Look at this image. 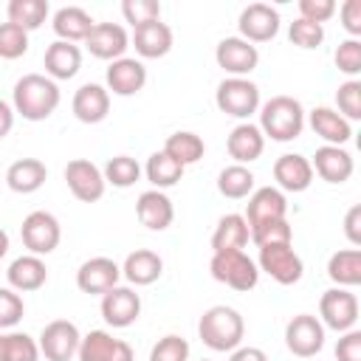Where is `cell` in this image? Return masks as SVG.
<instances>
[{
    "mask_svg": "<svg viewBox=\"0 0 361 361\" xmlns=\"http://www.w3.org/2000/svg\"><path fill=\"white\" fill-rule=\"evenodd\" d=\"M133 48L141 59H161L172 51V28L161 20L144 23L138 28H133Z\"/></svg>",
    "mask_w": 361,
    "mask_h": 361,
    "instance_id": "obj_22",
    "label": "cell"
},
{
    "mask_svg": "<svg viewBox=\"0 0 361 361\" xmlns=\"http://www.w3.org/2000/svg\"><path fill=\"white\" fill-rule=\"evenodd\" d=\"M251 231V243L257 245V248H262V245H285V243H290L293 240V228H290V223L282 217V220H268V223H259V226H254V228H248Z\"/></svg>",
    "mask_w": 361,
    "mask_h": 361,
    "instance_id": "obj_39",
    "label": "cell"
},
{
    "mask_svg": "<svg viewBox=\"0 0 361 361\" xmlns=\"http://www.w3.org/2000/svg\"><path fill=\"white\" fill-rule=\"evenodd\" d=\"M65 183H68L71 195H73L76 200H82V203H96V200H102L104 186H107L102 169H99L93 161H87V158H73V161H68V166H65Z\"/></svg>",
    "mask_w": 361,
    "mask_h": 361,
    "instance_id": "obj_11",
    "label": "cell"
},
{
    "mask_svg": "<svg viewBox=\"0 0 361 361\" xmlns=\"http://www.w3.org/2000/svg\"><path fill=\"white\" fill-rule=\"evenodd\" d=\"M135 214H138L141 226H147L149 231H164L175 220V206L161 189H147L135 200Z\"/></svg>",
    "mask_w": 361,
    "mask_h": 361,
    "instance_id": "obj_23",
    "label": "cell"
},
{
    "mask_svg": "<svg viewBox=\"0 0 361 361\" xmlns=\"http://www.w3.org/2000/svg\"><path fill=\"white\" fill-rule=\"evenodd\" d=\"M310 127L313 133L330 144V147H344L353 138V127L344 116H338L333 107H313L310 110Z\"/></svg>",
    "mask_w": 361,
    "mask_h": 361,
    "instance_id": "obj_27",
    "label": "cell"
},
{
    "mask_svg": "<svg viewBox=\"0 0 361 361\" xmlns=\"http://www.w3.org/2000/svg\"><path fill=\"white\" fill-rule=\"evenodd\" d=\"M200 361H212V358H200Z\"/></svg>",
    "mask_w": 361,
    "mask_h": 361,
    "instance_id": "obj_56",
    "label": "cell"
},
{
    "mask_svg": "<svg viewBox=\"0 0 361 361\" xmlns=\"http://www.w3.org/2000/svg\"><path fill=\"white\" fill-rule=\"evenodd\" d=\"M310 166H313V172H316L322 180H327V183H344V180L353 178V169H355L353 155H350L344 147H330V144H322V147L313 152Z\"/></svg>",
    "mask_w": 361,
    "mask_h": 361,
    "instance_id": "obj_19",
    "label": "cell"
},
{
    "mask_svg": "<svg viewBox=\"0 0 361 361\" xmlns=\"http://www.w3.org/2000/svg\"><path fill=\"white\" fill-rule=\"evenodd\" d=\"M336 68L341 73H347L350 79H355L361 73V39H344L336 48Z\"/></svg>",
    "mask_w": 361,
    "mask_h": 361,
    "instance_id": "obj_45",
    "label": "cell"
},
{
    "mask_svg": "<svg viewBox=\"0 0 361 361\" xmlns=\"http://www.w3.org/2000/svg\"><path fill=\"white\" fill-rule=\"evenodd\" d=\"M274 180L279 192H305L313 183V166L310 158L299 152H285L274 161Z\"/></svg>",
    "mask_w": 361,
    "mask_h": 361,
    "instance_id": "obj_20",
    "label": "cell"
},
{
    "mask_svg": "<svg viewBox=\"0 0 361 361\" xmlns=\"http://www.w3.org/2000/svg\"><path fill=\"white\" fill-rule=\"evenodd\" d=\"M209 271L217 282H223V285H228L240 293L257 288V282H259V268L245 251H217V254H212Z\"/></svg>",
    "mask_w": 361,
    "mask_h": 361,
    "instance_id": "obj_4",
    "label": "cell"
},
{
    "mask_svg": "<svg viewBox=\"0 0 361 361\" xmlns=\"http://www.w3.org/2000/svg\"><path fill=\"white\" fill-rule=\"evenodd\" d=\"M138 316H141V296L133 288L116 285L102 296V319L110 327H130L135 324Z\"/></svg>",
    "mask_w": 361,
    "mask_h": 361,
    "instance_id": "obj_16",
    "label": "cell"
},
{
    "mask_svg": "<svg viewBox=\"0 0 361 361\" xmlns=\"http://www.w3.org/2000/svg\"><path fill=\"white\" fill-rule=\"evenodd\" d=\"M197 336L200 341L214 350V353H231L243 344V336H245V322L243 316L228 307V305H214L209 307L200 322H197Z\"/></svg>",
    "mask_w": 361,
    "mask_h": 361,
    "instance_id": "obj_2",
    "label": "cell"
},
{
    "mask_svg": "<svg viewBox=\"0 0 361 361\" xmlns=\"http://www.w3.org/2000/svg\"><path fill=\"white\" fill-rule=\"evenodd\" d=\"M228 361H268V355L259 347H237V350H231Z\"/></svg>",
    "mask_w": 361,
    "mask_h": 361,
    "instance_id": "obj_52",
    "label": "cell"
},
{
    "mask_svg": "<svg viewBox=\"0 0 361 361\" xmlns=\"http://www.w3.org/2000/svg\"><path fill=\"white\" fill-rule=\"evenodd\" d=\"M226 149H228V155H231L237 164L245 166V164H251V161H257V158L262 155V149H265V135H262V130H259L257 124L243 121V124H237V127L228 133Z\"/></svg>",
    "mask_w": 361,
    "mask_h": 361,
    "instance_id": "obj_26",
    "label": "cell"
},
{
    "mask_svg": "<svg viewBox=\"0 0 361 361\" xmlns=\"http://www.w3.org/2000/svg\"><path fill=\"white\" fill-rule=\"evenodd\" d=\"M71 107H73V116L82 124H99L110 113V93H107V87H102L96 82H87L73 93Z\"/></svg>",
    "mask_w": 361,
    "mask_h": 361,
    "instance_id": "obj_24",
    "label": "cell"
},
{
    "mask_svg": "<svg viewBox=\"0 0 361 361\" xmlns=\"http://www.w3.org/2000/svg\"><path fill=\"white\" fill-rule=\"evenodd\" d=\"M240 37L245 42H268L279 34V11L268 3H251L240 11Z\"/></svg>",
    "mask_w": 361,
    "mask_h": 361,
    "instance_id": "obj_12",
    "label": "cell"
},
{
    "mask_svg": "<svg viewBox=\"0 0 361 361\" xmlns=\"http://www.w3.org/2000/svg\"><path fill=\"white\" fill-rule=\"evenodd\" d=\"M118 276H121V268L116 265V259L110 257H90L79 265L76 271V285L82 293H90V296H104L110 288L118 285Z\"/></svg>",
    "mask_w": 361,
    "mask_h": 361,
    "instance_id": "obj_13",
    "label": "cell"
},
{
    "mask_svg": "<svg viewBox=\"0 0 361 361\" xmlns=\"http://www.w3.org/2000/svg\"><path fill=\"white\" fill-rule=\"evenodd\" d=\"M11 127H14V110L8 102L0 99V138H6L11 133Z\"/></svg>",
    "mask_w": 361,
    "mask_h": 361,
    "instance_id": "obj_53",
    "label": "cell"
},
{
    "mask_svg": "<svg viewBox=\"0 0 361 361\" xmlns=\"http://www.w3.org/2000/svg\"><path fill=\"white\" fill-rule=\"evenodd\" d=\"M214 102L220 113L234 116V118H248L259 110V87L245 76H231L217 85Z\"/></svg>",
    "mask_w": 361,
    "mask_h": 361,
    "instance_id": "obj_5",
    "label": "cell"
},
{
    "mask_svg": "<svg viewBox=\"0 0 361 361\" xmlns=\"http://www.w3.org/2000/svg\"><path fill=\"white\" fill-rule=\"evenodd\" d=\"M45 178H48V169H45V164L37 161V158H20V161H14V164L6 169V183H8V189L17 192V195H31V192H37V189L45 183Z\"/></svg>",
    "mask_w": 361,
    "mask_h": 361,
    "instance_id": "obj_30",
    "label": "cell"
},
{
    "mask_svg": "<svg viewBox=\"0 0 361 361\" xmlns=\"http://www.w3.org/2000/svg\"><path fill=\"white\" fill-rule=\"evenodd\" d=\"M85 45L87 51L96 56V59H107V62H116L124 56V51L130 48V37L127 31L118 25V23H96L90 28V34L85 37Z\"/></svg>",
    "mask_w": 361,
    "mask_h": 361,
    "instance_id": "obj_17",
    "label": "cell"
},
{
    "mask_svg": "<svg viewBox=\"0 0 361 361\" xmlns=\"http://www.w3.org/2000/svg\"><path fill=\"white\" fill-rule=\"evenodd\" d=\"M147 85V68L141 59L133 56H121L116 62H110L107 68V93L113 90L116 96H135L141 93Z\"/></svg>",
    "mask_w": 361,
    "mask_h": 361,
    "instance_id": "obj_21",
    "label": "cell"
},
{
    "mask_svg": "<svg viewBox=\"0 0 361 361\" xmlns=\"http://www.w3.org/2000/svg\"><path fill=\"white\" fill-rule=\"evenodd\" d=\"M336 104H338V116H344L347 121H358L361 118V82L358 79H347L338 85L336 90Z\"/></svg>",
    "mask_w": 361,
    "mask_h": 361,
    "instance_id": "obj_40",
    "label": "cell"
},
{
    "mask_svg": "<svg viewBox=\"0 0 361 361\" xmlns=\"http://www.w3.org/2000/svg\"><path fill=\"white\" fill-rule=\"evenodd\" d=\"M257 268L265 271L279 285H296L302 279V274H305L302 257L293 251L290 243H285V245H262Z\"/></svg>",
    "mask_w": 361,
    "mask_h": 361,
    "instance_id": "obj_8",
    "label": "cell"
},
{
    "mask_svg": "<svg viewBox=\"0 0 361 361\" xmlns=\"http://www.w3.org/2000/svg\"><path fill=\"white\" fill-rule=\"evenodd\" d=\"M48 0H11L6 6L8 23L20 25L23 31H37L48 17Z\"/></svg>",
    "mask_w": 361,
    "mask_h": 361,
    "instance_id": "obj_36",
    "label": "cell"
},
{
    "mask_svg": "<svg viewBox=\"0 0 361 361\" xmlns=\"http://www.w3.org/2000/svg\"><path fill=\"white\" fill-rule=\"evenodd\" d=\"M259 130L271 141H293L305 130V107L293 96H271L259 107Z\"/></svg>",
    "mask_w": 361,
    "mask_h": 361,
    "instance_id": "obj_3",
    "label": "cell"
},
{
    "mask_svg": "<svg viewBox=\"0 0 361 361\" xmlns=\"http://www.w3.org/2000/svg\"><path fill=\"white\" fill-rule=\"evenodd\" d=\"M121 14L133 28H138L144 23L161 20V3L158 0H124L121 3Z\"/></svg>",
    "mask_w": 361,
    "mask_h": 361,
    "instance_id": "obj_43",
    "label": "cell"
},
{
    "mask_svg": "<svg viewBox=\"0 0 361 361\" xmlns=\"http://www.w3.org/2000/svg\"><path fill=\"white\" fill-rule=\"evenodd\" d=\"M149 361H189V341L183 336L169 333L152 344Z\"/></svg>",
    "mask_w": 361,
    "mask_h": 361,
    "instance_id": "obj_42",
    "label": "cell"
},
{
    "mask_svg": "<svg viewBox=\"0 0 361 361\" xmlns=\"http://www.w3.org/2000/svg\"><path fill=\"white\" fill-rule=\"evenodd\" d=\"M164 152H166L172 161H178V164L186 169L189 164H197V161L203 158V152H206V144H203V138H200L197 133H189V130H178V133H172V135L166 138V144H164Z\"/></svg>",
    "mask_w": 361,
    "mask_h": 361,
    "instance_id": "obj_34",
    "label": "cell"
},
{
    "mask_svg": "<svg viewBox=\"0 0 361 361\" xmlns=\"http://www.w3.org/2000/svg\"><path fill=\"white\" fill-rule=\"evenodd\" d=\"M285 347L299 358H313L324 347V324L319 316L299 313L285 324Z\"/></svg>",
    "mask_w": 361,
    "mask_h": 361,
    "instance_id": "obj_9",
    "label": "cell"
},
{
    "mask_svg": "<svg viewBox=\"0 0 361 361\" xmlns=\"http://www.w3.org/2000/svg\"><path fill=\"white\" fill-rule=\"evenodd\" d=\"M288 37H290V42L299 45V48H319V45L324 42V25L299 17V20L290 23Z\"/></svg>",
    "mask_w": 361,
    "mask_h": 361,
    "instance_id": "obj_44",
    "label": "cell"
},
{
    "mask_svg": "<svg viewBox=\"0 0 361 361\" xmlns=\"http://www.w3.org/2000/svg\"><path fill=\"white\" fill-rule=\"evenodd\" d=\"M217 192L228 200H243L254 192V172L243 164H231L217 175Z\"/></svg>",
    "mask_w": 361,
    "mask_h": 361,
    "instance_id": "obj_35",
    "label": "cell"
},
{
    "mask_svg": "<svg viewBox=\"0 0 361 361\" xmlns=\"http://www.w3.org/2000/svg\"><path fill=\"white\" fill-rule=\"evenodd\" d=\"M164 274V259L149 248H135L121 265V276L130 285H152Z\"/></svg>",
    "mask_w": 361,
    "mask_h": 361,
    "instance_id": "obj_29",
    "label": "cell"
},
{
    "mask_svg": "<svg viewBox=\"0 0 361 361\" xmlns=\"http://www.w3.org/2000/svg\"><path fill=\"white\" fill-rule=\"evenodd\" d=\"M327 276L338 288H355V285H361V251L358 248L336 251L327 259Z\"/></svg>",
    "mask_w": 361,
    "mask_h": 361,
    "instance_id": "obj_33",
    "label": "cell"
},
{
    "mask_svg": "<svg viewBox=\"0 0 361 361\" xmlns=\"http://www.w3.org/2000/svg\"><path fill=\"white\" fill-rule=\"evenodd\" d=\"M6 251H8V234L0 228V259L6 257Z\"/></svg>",
    "mask_w": 361,
    "mask_h": 361,
    "instance_id": "obj_54",
    "label": "cell"
},
{
    "mask_svg": "<svg viewBox=\"0 0 361 361\" xmlns=\"http://www.w3.org/2000/svg\"><path fill=\"white\" fill-rule=\"evenodd\" d=\"M336 14V3L333 0H299V17L310 20V23H327Z\"/></svg>",
    "mask_w": 361,
    "mask_h": 361,
    "instance_id": "obj_48",
    "label": "cell"
},
{
    "mask_svg": "<svg viewBox=\"0 0 361 361\" xmlns=\"http://www.w3.org/2000/svg\"><path fill=\"white\" fill-rule=\"evenodd\" d=\"M14 113H20L25 121H45L59 107V87L54 79L42 73H25L14 82Z\"/></svg>",
    "mask_w": 361,
    "mask_h": 361,
    "instance_id": "obj_1",
    "label": "cell"
},
{
    "mask_svg": "<svg viewBox=\"0 0 361 361\" xmlns=\"http://www.w3.org/2000/svg\"><path fill=\"white\" fill-rule=\"evenodd\" d=\"M6 350H8V361H37L39 358V344L28 333H8Z\"/></svg>",
    "mask_w": 361,
    "mask_h": 361,
    "instance_id": "obj_46",
    "label": "cell"
},
{
    "mask_svg": "<svg viewBox=\"0 0 361 361\" xmlns=\"http://www.w3.org/2000/svg\"><path fill=\"white\" fill-rule=\"evenodd\" d=\"M214 59H217V65L226 73H231V76H248L259 65V51H257V45L245 42L243 37H226V39L217 42Z\"/></svg>",
    "mask_w": 361,
    "mask_h": 361,
    "instance_id": "obj_15",
    "label": "cell"
},
{
    "mask_svg": "<svg viewBox=\"0 0 361 361\" xmlns=\"http://www.w3.org/2000/svg\"><path fill=\"white\" fill-rule=\"evenodd\" d=\"M20 237H23V245L34 254V257H42V254H51L59 240H62V228H59V220L51 214V212H31L25 214L23 226H20Z\"/></svg>",
    "mask_w": 361,
    "mask_h": 361,
    "instance_id": "obj_7",
    "label": "cell"
},
{
    "mask_svg": "<svg viewBox=\"0 0 361 361\" xmlns=\"http://www.w3.org/2000/svg\"><path fill=\"white\" fill-rule=\"evenodd\" d=\"M6 276H8L11 290L28 293V290H39V288L45 285V279H48V268H45V262H42L39 257H34V254H23V257H17V259L8 265Z\"/></svg>",
    "mask_w": 361,
    "mask_h": 361,
    "instance_id": "obj_28",
    "label": "cell"
},
{
    "mask_svg": "<svg viewBox=\"0 0 361 361\" xmlns=\"http://www.w3.org/2000/svg\"><path fill=\"white\" fill-rule=\"evenodd\" d=\"M0 361H8V350H6V336L0 333Z\"/></svg>",
    "mask_w": 361,
    "mask_h": 361,
    "instance_id": "obj_55",
    "label": "cell"
},
{
    "mask_svg": "<svg viewBox=\"0 0 361 361\" xmlns=\"http://www.w3.org/2000/svg\"><path fill=\"white\" fill-rule=\"evenodd\" d=\"M25 313V305L20 299V293H14L11 288H0V330L3 327H14Z\"/></svg>",
    "mask_w": 361,
    "mask_h": 361,
    "instance_id": "obj_47",
    "label": "cell"
},
{
    "mask_svg": "<svg viewBox=\"0 0 361 361\" xmlns=\"http://www.w3.org/2000/svg\"><path fill=\"white\" fill-rule=\"evenodd\" d=\"M144 172H147V180H149L155 189H169V186H175V183L183 178V166H180L178 161H172L164 149H161V152H152V155L147 158Z\"/></svg>",
    "mask_w": 361,
    "mask_h": 361,
    "instance_id": "obj_37",
    "label": "cell"
},
{
    "mask_svg": "<svg viewBox=\"0 0 361 361\" xmlns=\"http://www.w3.org/2000/svg\"><path fill=\"white\" fill-rule=\"evenodd\" d=\"M79 361H135L133 347L124 338H113L107 330H90L79 341Z\"/></svg>",
    "mask_w": 361,
    "mask_h": 361,
    "instance_id": "obj_14",
    "label": "cell"
},
{
    "mask_svg": "<svg viewBox=\"0 0 361 361\" xmlns=\"http://www.w3.org/2000/svg\"><path fill=\"white\" fill-rule=\"evenodd\" d=\"M344 234L353 243V248L361 245V206H353L347 212V217H344Z\"/></svg>",
    "mask_w": 361,
    "mask_h": 361,
    "instance_id": "obj_51",
    "label": "cell"
},
{
    "mask_svg": "<svg viewBox=\"0 0 361 361\" xmlns=\"http://www.w3.org/2000/svg\"><path fill=\"white\" fill-rule=\"evenodd\" d=\"M341 25L350 34V39H358V34H361V0H347L341 6Z\"/></svg>",
    "mask_w": 361,
    "mask_h": 361,
    "instance_id": "obj_50",
    "label": "cell"
},
{
    "mask_svg": "<svg viewBox=\"0 0 361 361\" xmlns=\"http://www.w3.org/2000/svg\"><path fill=\"white\" fill-rule=\"evenodd\" d=\"M288 214V200L285 195L276 189V186H259L248 195V203H245V223L248 228L259 226V223H268V220H282Z\"/></svg>",
    "mask_w": 361,
    "mask_h": 361,
    "instance_id": "obj_18",
    "label": "cell"
},
{
    "mask_svg": "<svg viewBox=\"0 0 361 361\" xmlns=\"http://www.w3.org/2000/svg\"><path fill=\"white\" fill-rule=\"evenodd\" d=\"M28 51V31L14 23H0V59H20Z\"/></svg>",
    "mask_w": 361,
    "mask_h": 361,
    "instance_id": "obj_41",
    "label": "cell"
},
{
    "mask_svg": "<svg viewBox=\"0 0 361 361\" xmlns=\"http://www.w3.org/2000/svg\"><path fill=\"white\" fill-rule=\"evenodd\" d=\"M79 341H82V333L73 322L54 319L39 333V353L48 361H71L79 353Z\"/></svg>",
    "mask_w": 361,
    "mask_h": 361,
    "instance_id": "obj_10",
    "label": "cell"
},
{
    "mask_svg": "<svg viewBox=\"0 0 361 361\" xmlns=\"http://www.w3.org/2000/svg\"><path fill=\"white\" fill-rule=\"evenodd\" d=\"M51 25H54V34H56L59 39H65V42H79V39H85V37L90 34V28H93L96 23H93V17H90L85 8H79V6H62V8L54 14Z\"/></svg>",
    "mask_w": 361,
    "mask_h": 361,
    "instance_id": "obj_32",
    "label": "cell"
},
{
    "mask_svg": "<svg viewBox=\"0 0 361 361\" xmlns=\"http://www.w3.org/2000/svg\"><path fill=\"white\" fill-rule=\"evenodd\" d=\"M336 361H361V330H347L341 333L336 344Z\"/></svg>",
    "mask_w": 361,
    "mask_h": 361,
    "instance_id": "obj_49",
    "label": "cell"
},
{
    "mask_svg": "<svg viewBox=\"0 0 361 361\" xmlns=\"http://www.w3.org/2000/svg\"><path fill=\"white\" fill-rule=\"evenodd\" d=\"M319 322L336 333H347L358 322V299L347 288H330L319 299Z\"/></svg>",
    "mask_w": 361,
    "mask_h": 361,
    "instance_id": "obj_6",
    "label": "cell"
},
{
    "mask_svg": "<svg viewBox=\"0 0 361 361\" xmlns=\"http://www.w3.org/2000/svg\"><path fill=\"white\" fill-rule=\"evenodd\" d=\"M251 240V231H248V223L243 214H223L217 220V228L212 234V248L214 254L217 251H243Z\"/></svg>",
    "mask_w": 361,
    "mask_h": 361,
    "instance_id": "obj_31",
    "label": "cell"
},
{
    "mask_svg": "<svg viewBox=\"0 0 361 361\" xmlns=\"http://www.w3.org/2000/svg\"><path fill=\"white\" fill-rule=\"evenodd\" d=\"M42 62H45L48 79H54V82H56V79H73V76L79 73V68H82V51H79V45H73V42L54 39V42L45 48Z\"/></svg>",
    "mask_w": 361,
    "mask_h": 361,
    "instance_id": "obj_25",
    "label": "cell"
},
{
    "mask_svg": "<svg viewBox=\"0 0 361 361\" xmlns=\"http://www.w3.org/2000/svg\"><path fill=\"white\" fill-rule=\"evenodd\" d=\"M102 175H104V183H113L116 189H127L141 178V166L130 155H116V158H110L104 164Z\"/></svg>",
    "mask_w": 361,
    "mask_h": 361,
    "instance_id": "obj_38",
    "label": "cell"
}]
</instances>
